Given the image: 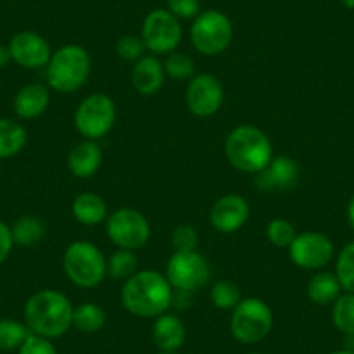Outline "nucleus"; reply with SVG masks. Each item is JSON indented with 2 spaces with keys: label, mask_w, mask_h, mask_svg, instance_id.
<instances>
[{
  "label": "nucleus",
  "mask_w": 354,
  "mask_h": 354,
  "mask_svg": "<svg viewBox=\"0 0 354 354\" xmlns=\"http://www.w3.org/2000/svg\"><path fill=\"white\" fill-rule=\"evenodd\" d=\"M174 288L160 271H138L122 288V304L139 318H156L172 306Z\"/></svg>",
  "instance_id": "f257e3e1"
},
{
  "label": "nucleus",
  "mask_w": 354,
  "mask_h": 354,
  "mask_svg": "<svg viewBox=\"0 0 354 354\" xmlns=\"http://www.w3.org/2000/svg\"><path fill=\"white\" fill-rule=\"evenodd\" d=\"M25 323L32 333L59 339L73 326V306L63 292L39 290L26 301Z\"/></svg>",
  "instance_id": "f03ea898"
},
{
  "label": "nucleus",
  "mask_w": 354,
  "mask_h": 354,
  "mask_svg": "<svg viewBox=\"0 0 354 354\" xmlns=\"http://www.w3.org/2000/svg\"><path fill=\"white\" fill-rule=\"evenodd\" d=\"M231 167L245 174H259L273 160V145L264 131L254 125L233 129L224 145Z\"/></svg>",
  "instance_id": "7ed1b4c3"
},
{
  "label": "nucleus",
  "mask_w": 354,
  "mask_h": 354,
  "mask_svg": "<svg viewBox=\"0 0 354 354\" xmlns=\"http://www.w3.org/2000/svg\"><path fill=\"white\" fill-rule=\"evenodd\" d=\"M47 84L61 94L77 93L87 82L93 61L87 50L77 44H68L53 53L47 64Z\"/></svg>",
  "instance_id": "20e7f679"
},
{
  "label": "nucleus",
  "mask_w": 354,
  "mask_h": 354,
  "mask_svg": "<svg viewBox=\"0 0 354 354\" xmlns=\"http://www.w3.org/2000/svg\"><path fill=\"white\" fill-rule=\"evenodd\" d=\"M63 270L77 287L94 288L108 274V261L96 245L78 240L68 245L64 250Z\"/></svg>",
  "instance_id": "39448f33"
},
{
  "label": "nucleus",
  "mask_w": 354,
  "mask_h": 354,
  "mask_svg": "<svg viewBox=\"0 0 354 354\" xmlns=\"http://www.w3.org/2000/svg\"><path fill=\"white\" fill-rule=\"evenodd\" d=\"M273 309L261 299H241L233 309L230 322L231 335L241 344H257L273 330Z\"/></svg>",
  "instance_id": "423d86ee"
},
{
  "label": "nucleus",
  "mask_w": 354,
  "mask_h": 354,
  "mask_svg": "<svg viewBox=\"0 0 354 354\" xmlns=\"http://www.w3.org/2000/svg\"><path fill=\"white\" fill-rule=\"evenodd\" d=\"M192 44L203 56H217L233 40V23L224 12L209 9L200 12L192 25Z\"/></svg>",
  "instance_id": "0eeeda50"
},
{
  "label": "nucleus",
  "mask_w": 354,
  "mask_h": 354,
  "mask_svg": "<svg viewBox=\"0 0 354 354\" xmlns=\"http://www.w3.org/2000/svg\"><path fill=\"white\" fill-rule=\"evenodd\" d=\"M117 120V106L106 94H91L77 106L73 115L75 129L85 139L97 141L113 129Z\"/></svg>",
  "instance_id": "6e6552de"
},
{
  "label": "nucleus",
  "mask_w": 354,
  "mask_h": 354,
  "mask_svg": "<svg viewBox=\"0 0 354 354\" xmlns=\"http://www.w3.org/2000/svg\"><path fill=\"white\" fill-rule=\"evenodd\" d=\"M141 39L149 53L170 54L181 44L183 26L169 9H155L142 21Z\"/></svg>",
  "instance_id": "1a4fd4ad"
},
{
  "label": "nucleus",
  "mask_w": 354,
  "mask_h": 354,
  "mask_svg": "<svg viewBox=\"0 0 354 354\" xmlns=\"http://www.w3.org/2000/svg\"><path fill=\"white\" fill-rule=\"evenodd\" d=\"M165 277L179 292H196L210 280V266L196 250L174 252L167 262Z\"/></svg>",
  "instance_id": "9d476101"
},
{
  "label": "nucleus",
  "mask_w": 354,
  "mask_h": 354,
  "mask_svg": "<svg viewBox=\"0 0 354 354\" xmlns=\"http://www.w3.org/2000/svg\"><path fill=\"white\" fill-rule=\"evenodd\" d=\"M106 234L118 248L138 250L149 240V223L139 210L118 209L106 219Z\"/></svg>",
  "instance_id": "9b49d317"
},
{
  "label": "nucleus",
  "mask_w": 354,
  "mask_h": 354,
  "mask_svg": "<svg viewBox=\"0 0 354 354\" xmlns=\"http://www.w3.org/2000/svg\"><path fill=\"white\" fill-rule=\"evenodd\" d=\"M224 101V87L212 73L196 75L186 88V106L195 117L207 118L221 110Z\"/></svg>",
  "instance_id": "f8f14e48"
},
{
  "label": "nucleus",
  "mask_w": 354,
  "mask_h": 354,
  "mask_svg": "<svg viewBox=\"0 0 354 354\" xmlns=\"http://www.w3.org/2000/svg\"><path fill=\"white\" fill-rule=\"evenodd\" d=\"M290 259L301 270H322L332 261L333 243L326 234L316 231H306L297 234L288 247Z\"/></svg>",
  "instance_id": "ddd939ff"
},
{
  "label": "nucleus",
  "mask_w": 354,
  "mask_h": 354,
  "mask_svg": "<svg viewBox=\"0 0 354 354\" xmlns=\"http://www.w3.org/2000/svg\"><path fill=\"white\" fill-rule=\"evenodd\" d=\"M301 167L290 156H273L268 165L255 174V186L264 193H283L294 188L299 181Z\"/></svg>",
  "instance_id": "4468645a"
},
{
  "label": "nucleus",
  "mask_w": 354,
  "mask_h": 354,
  "mask_svg": "<svg viewBox=\"0 0 354 354\" xmlns=\"http://www.w3.org/2000/svg\"><path fill=\"white\" fill-rule=\"evenodd\" d=\"M9 50L15 63L28 70H39L49 64L53 57L50 44L35 32H19L9 42Z\"/></svg>",
  "instance_id": "2eb2a0df"
},
{
  "label": "nucleus",
  "mask_w": 354,
  "mask_h": 354,
  "mask_svg": "<svg viewBox=\"0 0 354 354\" xmlns=\"http://www.w3.org/2000/svg\"><path fill=\"white\" fill-rule=\"evenodd\" d=\"M250 205L241 195H224L210 209V224L219 233H234L247 224Z\"/></svg>",
  "instance_id": "dca6fc26"
},
{
  "label": "nucleus",
  "mask_w": 354,
  "mask_h": 354,
  "mask_svg": "<svg viewBox=\"0 0 354 354\" xmlns=\"http://www.w3.org/2000/svg\"><path fill=\"white\" fill-rule=\"evenodd\" d=\"M153 342L163 353H177L186 339V326L183 319L174 313L156 316L153 323Z\"/></svg>",
  "instance_id": "f3484780"
},
{
  "label": "nucleus",
  "mask_w": 354,
  "mask_h": 354,
  "mask_svg": "<svg viewBox=\"0 0 354 354\" xmlns=\"http://www.w3.org/2000/svg\"><path fill=\"white\" fill-rule=\"evenodd\" d=\"M165 84V68L155 56H142L132 68V85L142 96H153Z\"/></svg>",
  "instance_id": "a211bd4d"
},
{
  "label": "nucleus",
  "mask_w": 354,
  "mask_h": 354,
  "mask_svg": "<svg viewBox=\"0 0 354 354\" xmlns=\"http://www.w3.org/2000/svg\"><path fill=\"white\" fill-rule=\"evenodd\" d=\"M49 103V87L35 82V84H28L18 91L15 97V113L23 120H33L46 113Z\"/></svg>",
  "instance_id": "6ab92c4d"
},
{
  "label": "nucleus",
  "mask_w": 354,
  "mask_h": 354,
  "mask_svg": "<svg viewBox=\"0 0 354 354\" xmlns=\"http://www.w3.org/2000/svg\"><path fill=\"white\" fill-rule=\"evenodd\" d=\"M101 163H103L101 146L91 139L75 145L68 155V169L75 177H80V179L93 177L100 170Z\"/></svg>",
  "instance_id": "aec40b11"
},
{
  "label": "nucleus",
  "mask_w": 354,
  "mask_h": 354,
  "mask_svg": "<svg viewBox=\"0 0 354 354\" xmlns=\"http://www.w3.org/2000/svg\"><path fill=\"white\" fill-rule=\"evenodd\" d=\"M73 217L85 226H97L108 219V205L103 196L96 193H82L71 205Z\"/></svg>",
  "instance_id": "412c9836"
},
{
  "label": "nucleus",
  "mask_w": 354,
  "mask_h": 354,
  "mask_svg": "<svg viewBox=\"0 0 354 354\" xmlns=\"http://www.w3.org/2000/svg\"><path fill=\"white\" fill-rule=\"evenodd\" d=\"M28 134L19 122L12 118H0V160L11 158L25 149Z\"/></svg>",
  "instance_id": "4be33fe9"
},
{
  "label": "nucleus",
  "mask_w": 354,
  "mask_h": 354,
  "mask_svg": "<svg viewBox=\"0 0 354 354\" xmlns=\"http://www.w3.org/2000/svg\"><path fill=\"white\" fill-rule=\"evenodd\" d=\"M339 280L332 273H318L309 280L308 283V297L316 306H330L337 301L340 295Z\"/></svg>",
  "instance_id": "5701e85b"
},
{
  "label": "nucleus",
  "mask_w": 354,
  "mask_h": 354,
  "mask_svg": "<svg viewBox=\"0 0 354 354\" xmlns=\"http://www.w3.org/2000/svg\"><path fill=\"white\" fill-rule=\"evenodd\" d=\"M12 240L15 245L23 248H32L39 245L46 236V226L35 216H23L12 224Z\"/></svg>",
  "instance_id": "b1692460"
},
{
  "label": "nucleus",
  "mask_w": 354,
  "mask_h": 354,
  "mask_svg": "<svg viewBox=\"0 0 354 354\" xmlns=\"http://www.w3.org/2000/svg\"><path fill=\"white\" fill-rule=\"evenodd\" d=\"M71 325L82 333H97L106 325V313L101 306L94 302H85V304L73 308V323Z\"/></svg>",
  "instance_id": "393cba45"
},
{
  "label": "nucleus",
  "mask_w": 354,
  "mask_h": 354,
  "mask_svg": "<svg viewBox=\"0 0 354 354\" xmlns=\"http://www.w3.org/2000/svg\"><path fill=\"white\" fill-rule=\"evenodd\" d=\"M30 328L26 323L18 319L2 318L0 319V351H18L30 335Z\"/></svg>",
  "instance_id": "a878e982"
},
{
  "label": "nucleus",
  "mask_w": 354,
  "mask_h": 354,
  "mask_svg": "<svg viewBox=\"0 0 354 354\" xmlns=\"http://www.w3.org/2000/svg\"><path fill=\"white\" fill-rule=\"evenodd\" d=\"M138 273V257H136L134 250H127V248H118L108 259V274L113 280H124L127 281Z\"/></svg>",
  "instance_id": "bb28decb"
},
{
  "label": "nucleus",
  "mask_w": 354,
  "mask_h": 354,
  "mask_svg": "<svg viewBox=\"0 0 354 354\" xmlns=\"http://www.w3.org/2000/svg\"><path fill=\"white\" fill-rule=\"evenodd\" d=\"M332 322L342 335L354 333V294L346 292L333 302Z\"/></svg>",
  "instance_id": "cd10ccee"
},
{
  "label": "nucleus",
  "mask_w": 354,
  "mask_h": 354,
  "mask_svg": "<svg viewBox=\"0 0 354 354\" xmlns=\"http://www.w3.org/2000/svg\"><path fill=\"white\" fill-rule=\"evenodd\" d=\"M210 301L223 311H233L241 301V292L236 283L230 280H221L210 290Z\"/></svg>",
  "instance_id": "c85d7f7f"
},
{
  "label": "nucleus",
  "mask_w": 354,
  "mask_h": 354,
  "mask_svg": "<svg viewBox=\"0 0 354 354\" xmlns=\"http://www.w3.org/2000/svg\"><path fill=\"white\" fill-rule=\"evenodd\" d=\"M335 277L344 290L354 294V241L347 243L340 250L339 257H337Z\"/></svg>",
  "instance_id": "c756f323"
},
{
  "label": "nucleus",
  "mask_w": 354,
  "mask_h": 354,
  "mask_svg": "<svg viewBox=\"0 0 354 354\" xmlns=\"http://www.w3.org/2000/svg\"><path fill=\"white\" fill-rule=\"evenodd\" d=\"M163 68H165V73L176 80H188V78L195 77V61L185 53L174 50V53L167 54Z\"/></svg>",
  "instance_id": "7c9ffc66"
},
{
  "label": "nucleus",
  "mask_w": 354,
  "mask_h": 354,
  "mask_svg": "<svg viewBox=\"0 0 354 354\" xmlns=\"http://www.w3.org/2000/svg\"><path fill=\"white\" fill-rule=\"evenodd\" d=\"M266 236H268V240H270L274 247L288 248L297 234H295L294 224H290L285 219H273L270 221V224L266 227Z\"/></svg>",
  "instance_id": "2f4dec72"
},
{
  "label": "nucleus",
  "mask_w": 354,
  "mask_h": 354,
  "mask_svg": "<svg viewBox=\"0 0 354 354\" xmlns=\"http://www.w3.org/2000/svg\"><path fill=\"white\" fill-rule=\"evenodd\" d=\"M115 50H117V56L120 57V59L139 61L142 56H145L146 46L145 42H142L141 37L124 35L122 39H118L117 46H115Z\"/></svg>",
  "instance_id": "473e14b6"
},
{
  "label": "nucleus",
  "mask_w": 354,
  "mask_h": 354,
  "mask_svg": "<svg viewBox=\"0 0 354 354\" xmlns=\"http://www.w3.org/2000/svg\"><path fill=\"white\" fill-rule=\"evenodd\" d=\"M172 247L176 252H192L196 250V245H198V233L193 226L188 224H183V226H177L172 231Z\"/></svg>",
  "instance_id": "72a5a7b5"
},
{
  "label": "nucleus",
  "mask_w": 354,
  "mask_h": 354,
  "mask_svg": "<svg viewBox=\"0 0 354 354\" xmlns=\"http://www.w3.org/2000/svg\"><path fill=\"white\" fill-rule=\"evenodd\" d=\"M18 354H57V351L50 339L37 335V333H30L28 339L18 349Z\"/></svg>",
  "instance_id": "f704fd0d"
},
{
  "label": "nucleus",
  "mask_w": 354,
  "mask_h": 354,
  "mask_svg": "<svg viewBox=\"0 0 354 354\" xmlns=\"http://www.w3.org/2000/svg\"><path fill=\"white\" fill-rule=\"evenodd\" d=\"M167 6L177 19H192L200 15V0H167Z\"/></svg>",
  "instance_id": "c9c22d12"
},
{
  "label": "nucleus",
  "mask_w": 354,
  "mask_h": 354,
  "mask_svg": "<svg viewBox=\"0 0 354 354\" xmlns=\"http://www.w3.org/2000/svg\"><path fill=\"white\" fill-rule=\"evenodd\" d=\"M12 247H15V240H12V231L4 221H0V266L4 264L6 259L11 254Z\"/></svg>",
  "instance_id": "e433bc0d"
},
{
  "label": "nucleus",
  "mask_w": 354,
  "mask_h": 354,
  "mask_svg": "<svg viewBox=\"0 0 354 354\" xmlns=\"http://www.w3.org/2000/svg\"><path fill=\"white\" fill-rule=\"evenodd\" d=\"M9 61H12L11 50H9V47L0 46V70H2V68L8 66Z\"/></svg>",
  "instance_id": "4c0bfd02"
},
{
  "label": "nucleus",
  "mask_w": 354,
  "mask_h": 354,
  "mask_svg": "<svg viewBox=\"0 0 354 354\" xmlns=\"http://www.w3.org/2000/svg\"><path fill=\"white\" fill-rule=\"evenodd\" d=\"M347 219H349L351 227H353V231H354V195H353V198L349 200V205H347Z\"/></svg>",
  "instance_id": "58836bf2"
},
{
  "label": "nucleus",
  "mask_w": 354,
  "mask_h": 354,
  "mask_svg": "<svg viewBox=\"0 0 354 354\" xmlns=\"http://www.w3.org/2000/svg\"><path fill=\"white\" fill-rule=\"evenodd\" d=\"M344 349L354 351V333H349V335H344Z\"/></svg>",
  "instance_id": "ea45409f"
},
{
  "label": "nucleus",
  "mask_w": 354,
  "mask_h": 354,
  "mask_svg": "<svg viewBox=\"0 0 354 354\" xmlns=\"http://www.w3.org/2000/svg\"><path fill=\"white\" fill-rule=\"evenodd\" d=\"M340 4L347 9H354V0H339Z\"/></svg>",
  "instance_id": "a19ab883"
},
{
  "label": "nucleus",
  "mask_w": 354,
  "mask_h": 354,
  "mask_svg": "<svg viewBox=\"0 0 354 354\" xmlns=\"http://www.w3.org/2000/svg\"><path fill=\"white\" fill-rule=\"evenodd\" d=\"M330 354H354V351H347V349H340V351H333Z\"/></svg>",
  "instance_id": "79ce46f5"
},
{
  "label": "nucleus",
  "mask_w": 354,
  "mask_h": 354,
  "mask_svg": "<svg viewBox=\"0 0 354 354\" xmlns=\"http://www.w3.org/2000/svg\"><path fill=\"white\" fill-rule=\"evenodd\" d=\"M158 354H177V353H163V351H160Z\"/></svg>",
  "instance_id": "37998d69"
},
{
  "label": "nucleus",
  "mask_w": 354,
  "mask_h": 354,
  "mask_svg": "<svg viewBox=\"0 0 354 354\" xmlns=\"http://www.w3.org/2000/svg\"><path fill=\"white\" fill-rule=\"evenodd\" d=\"M247 354H261V353H247Z\"/></svg>",
  "instance_id": "c03bdc74"
}]
</instances>
